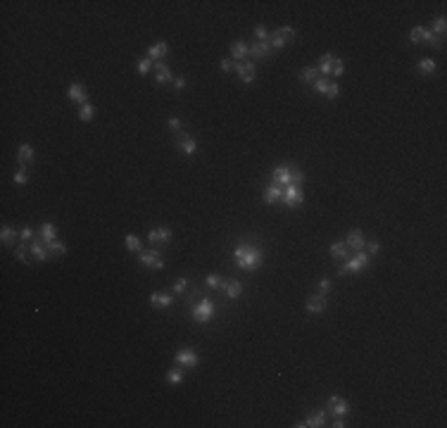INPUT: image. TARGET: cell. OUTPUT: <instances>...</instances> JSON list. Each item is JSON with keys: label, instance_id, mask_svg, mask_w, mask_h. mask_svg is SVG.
I'll use <instances>...</instances> for the list:
<instances>
[{"label": "cell", "instance_id": "cell-1", "mask_svg": "<svg viewBox=\"0 0 447 428\" xmlns=\"http://www.w3.org/2000/svg\"><path fill=\"white\" fill-rule=\"evenodd\" d=\"M233 262L238 269L243 271H255L262 262H264V252L255 245V243H240L233 248Z\"/></svg>", "mask_w": 447, "mask_h": 428}, {"label": "cell", "instance_id": "cell-2", "mask_svg": "<svg viewBox=\"0 0 447 428\" xmlns=\"http://www.w3.org/2000/svg\"><path fill=\"white\" fill-rule=\"evenodd\" d=\"M305 181V171L293 167V164H281V167H274L271 169V183L276 186H300Z\"/></svg>", "mask_w": 447, "mask_h": 428}, {"label": "cell", "instance_id": "cell-3", "mask_svg": "<svg viewBox=\"0 0 447 428\" xmlns=\"http://www.w3.org/2000/svg\"><path fill=\"white\" fill-rule=\"evenodd\" d=\"M367 266H369V252L359 250V252H354L350 259H345L343 264L338 266V274H340V276H347V274H359L361 269H367Z\"/></svg>", "mask_w": 447, "mask_h": 428}, {"label": "cell", "instance_id": "cell-4", "mask_svg": "<svg viewBox=\"0 0 447 428\" xmlns=\"http://www.w3.org/2000/svg\"><path fill=\"white\" fill-rule=\"evenodd\" d=\"M190 314H193V319H195L197 324H210V321L214 319V314H217V304H214L210 297H202V300H197V302L193 304Z\"/></svg>", "mask_w": 447, "mask_h": 428}, {"label": "cell", "instance_id": "cell-5", "mask_svg": "<svg viewBox=\"0 0 447 428\" xmlns=\"http://www.w3.org/2000/svg\"><path fill=\"white\" fill-rule=\"evenodd\" d=\"M409 41H412V43H426V46L442 48V38H440V36H435V33H431V29H428V26H416V29H412Z\"/></svg>", "mask_w": 447, "mask_h": 428}, {"label": "cell", "instance_id": "cell-6", "mask_svg": "<svg viewBox=\"0 0 447 428\" xmlns=\"http://www.w3.org/2000/svg\"><path fill=\"white\" fill-rule=\"evenodd\" d=\"M138 262H141L143 266L152 269V271L165 269V259L159 255V250H143V252H138Z\"/></svg>", "mask_w": 447, "mask_h": 428}, {"label": "cell", "instance_id": "cell-7", "mask_svg": "<svg viewBox=\"0 0 447 428\" xmlns=\"http://www.w3.org/2000/svg\"><path fill=\"white\" fill-rule=\"evenodd\" d=\"M305 203V193L300 186H283V205L286 207H300Z\"/></svg>", "mask_w": 447, "mask_h": 428}, {"label": "cell", "instance_id": "cell-8", "mask_svg": "<svg viewBox=\"0 0 447 428\" xmlns=\"http://www.w3.org/2000/svg\"><path fill=\"white\" fill-rule=\"evenodd\" d=\"M233 71L240 76V81H243L245 86H250L252 81H255V76H257V67H255V62L252 60H245V62H235Z\"/></svg>", "mask_w": 447, "mask_h": 428}, {"label": "cell", "instance_id": "cell-9", "mask_svg": "<svg viewBox=\"0 0 447 428\" xmlns=\"http://www.w3.org/2000/svg\"><path fill=\"white\" fill-rule=\"evenodd\" d=\"M347 412H350V405H347L345 397H340V395L329 397V402H326V414H331V416L336 419V416H345Z\"/></svg>", "mask_w": 447, "mask_h": 428}, {"label": "cell", "instance_id": "cell-10", "mask_svg": "<svg viewBox=\"0 0 447 428\" xmlns=\"http://www.w3.org/2000/svg\"><path fill=\"white\" fill-rule=\"evenodd\" d=\"M174 143H176V148L181 150V152H183V155H195L197 152V140L193 138V136H190V133H176V140H174Z\"/></svg>", "mask_w": 447, "mask_h": 428}, {"label": "cell", "instance_id": "cell-11", "mask_svg": "<svg viewBox=\"0 0 447 428\" xmlns=\"http://www.w3.org/2000/svg\"><path fill=\"white\" fill-rule=\"evenodd\" d=\"M174 359H176V364L183 366V369H195L197 362H200L197 352L190 350V347H183V350H179L176 355H174Z\"/></svg>", "mask_w": 447, "mask_h": 428}, {"label": "cell", "instance_id": "cell-12", "mask_svg": "<svg viewBox=\"0 0 447 428\" xmlns=\"http://www.w3.org/2000/svg\"><path fill=\"white\" fill-rule=\"evenodd\" d=\"M169 241H172V228H167V226H155L148 231L150 245H167Z\"/></svg>", "mask_w": 447, "mask_h": 428}, {"label": "cell", "instance_id": "cell-13", "mask_svg": "<svg viewBox=\"0 0 447 428\" xmlns=\"http://www.w3.org/2000/svg\"><path fill=\"white\" fill-rule=\"evenodd\" d=\"M271 55H274V50H271L269 43H259V41H255V43H250V55H248V60L259 62V60H269Z\"/></svg>", "mask_w": 447, "mask_h": 428}, {"label": "cell", "instance_id": "cell-14", "mask_svg": "<svg viewBox=\"0 0 447 428\" xmlns=\"http://www.w3.org/2000/svg\"><path fill=\"white\" fill-rule=\"evenodd\" d=\"M67 98L71 102H76V105H86L88 102V88L84 84H71L67 88Z\"/></svg>", "mask_w": 447, "mask_h": 428}, {"label": "cell", "instance_id": "cell-15", "mask_svg": "<svg viewBox=\"0 0 447 428\" xmlns=\"http://www.w3.org/2000/svg\"><path fill=\"white\" fill-rule=\"evenodd\" d=\"M345 245L350 248V252H359V250L367 248V241H364V234H361L359 228H352L345 238Z\"/></svg>", "mask_w": 447, "mask_h": 428}, {"label": "cell", "instance_id": "cell-16", "mask_svg": "<svg viewBox=\"0 0 447 428\" xmlns=\"http://www.w3.org/2000/svg\"><path fill=\"white\" fill-rule=\"evenodd\" d=\"M174 300H176L174 293H152V295H150V304H152L155 309H169L174 304Z\"/></svg>", "mask_w": 447, "mask_h": 428}, {"label": "cell", "instance_id": "cell-17", "mask_svg": "<svg viewBox=\"0 0 447 428\" xmlns=\"http://www.w3.org/2000/svg\"><path fill=\"white\" fill-rule=\"evenodd\" d=\"M248 55H250V43H245V41L231 43V60H233V62H245Z\"/></svg>", "mask_w": 447, "mask_h": 428}, {"label": "cell", "instance_id": "cell-18", "mask_svg": "<svg viewBox=\"0 0 447 428\" xmlns=\"http://www.w3.org/2000/svg\"><path fill=\"white\" fill-rule=\"evenodd\" d=\"M262 200H264L267 205L283 203V186H276V183L267 186V188H264V193H262Z\"/></svg>", "mask_w": 447, "mask_h": 428}, {"label": "cell", "instance_id": "cell-19", "mask_svg": "<svg viewBox=\"0 0 447 428\" xmlns=\"http://www.w3.org/2000/svg\"><path fill=\"white\" fill-rule=\"evenodd\" d=\"M167 55H169V43H165V41H157L148 48V57L152 62H162Z\"/></svg>", "mask_w": 447, "mask_h": 428}, {"label": "cell", "instance_id": "cell-20", "mask_svg": "<svg viewBox=\"0 0 447 428\" xmlns=\"http://www.w3.org/2000/svg\"><path fill=\"white\" fill-rule=\"evenodd\" d=\"M155 84L157 86H165V84H172L174 81V74H172V69L167 67L165 62H155Z\"/></svg>", "mask_w": 447, "mask_h": 428}, {"label": "cell", "instance_id": "cell-21", "mask_svg": "<svg viewBox=\"0 0 447 428\" xmlns=\"http://www.w3.org/2000/svg\"><path fill=\"white\" fill-rule=\"evenodd\" d=\"M331 257L336 259V262H345V259H350V248L345 245V241H338V243H331V248H329Z\"/></svg>", "mask_w": 447, "mask_h": 428}, {"label": "cell", "instance_id": "cell-22", "mask_svg": "<svg viewBox=\"0 0 447 428\" xmlns=\"http://www.w3.org/2000/svg\"><path fill=\"white\" fill-rule=\"evenodd\" d=\"M29 250H31L33 262H46L48 257H50V252H48V245L40 241V238H36L33 243H29Z\"/></svg>", "mask_w": 447, "mask_h": 428}, {"label": "cell", "instance_id": "cell-23", "mask_svg": "<svg viewBox=\"0 0 447 428\" xmlns=\"http://www.w3.org/2000/svg\"><path fill=\"white\" fill-rule=\"evenodd\" d=\"M221 290H224V295H226L228 300H238V297L243 295V286H240V281H235V279L224 281V283H221Z\"/></svg>", "mask_w": 447, "mask_h": 428}, {"label": "cell", "instance_id": "cell-24", "mask_svg": "<svg viewBox=\"0 0 447 428\" xmlns=\"http://www.w3.org/2000/svg\"><path fill=\"white\" fill-rule=\"evenodd\" d=\"M307 312L309 314H323L326 312V295H312L309 300H307Z\"/></svg>", "mask_w": 447, "mask_h": 428}, {"label": "cell", "instance_id": "cell-25", "mask_svg": "<svg viewBox=\"0 0 447 428\" xmlns=\"http://www.w3.org/2000/svg\"><path fill=\"white\" fill-rule=\"evenodd\" d=\"M333 62H336V57L331 53H323L321 57H319V64H316V69H319V76H329L331 71H333Z\"/></svg>", "mask_w": 447, "mask_h": 428}, {"label": "cell", "instance_id": "cell-26", "mask_svg": "<svg viewBox=\"0 0 447 428\" xmlns=\"http://www.w3.org/2000/svg\"><path fill=\"white\" fill-rule=\"evenodd\" d=\"M33 145H29V143H22L19 145V150H17V160H19V164L22 167H26V164H31L33 162Z\"/></svg>", "mask_w": 447, "mask_h": 428}, {"label": "cell", "instance_id": "cell-27", "mask_svg": "<svg viewBox=\"0 0 447 428\" xmlns=\"http://www.w3.org/2000/svg\"><path fill=\"white\" fill-rule=\"evenodd\" d=\"M38 238L46 243V245H48V243H53V241H57V228H55V224L46 221V224L38 228Z\"/></svg>", "mask_w": 447, "mask_h": 428}, {"label": "cell", "instance_id": "cell-28", "mask_svg": "<svg viewBox=\"0 0 447 428\" xmlns=\"http://www.w3.org/2000/svg\"><path fill=\"white\" fill-rule=\"evenodd\" d=\"M17 238H19V231H15L12 226H3V228H0V241H3V245H5V248L15 245Z\"/></svg>", "mask_w": 447, "mask_h": 428}, {"label": "cell", "instance_id": "cell-29", "mask_svg": "<svg viewBox=\"0 0 447 428\" xmlns=\"http://www.w3.org/2000/svg\"><path fill=\"white\" fill-rule=\"evenodd\" d=\"M15 257L19 259V262H24V264H31L33 257H31V250H29V243H19V245H15Z\"/></svg>", "mask_w": 447, "mask_h": 428}, {"label": "cell", "instance_id": "cell-30", "mask_svg": "<svg viewBox=\"0 0 447 428\" xmlns=\"http://www.w3.org/2000/svg\"><path fill=\"white\" fill-rule=\"evenodd\" d=\"M326 416H329L326 409H321V412H312L305 421H307V426L309 428H321V426H326Z\"/></svg>", "mask_w": 447, "mask_h": 428}, {"label": "cell", "instance_id": "cell-31", "mask_svg": "<svg viewBox=\"0 0 447 428\" xmlns=\"http://www.w3.org/2000/svg\"><path fill=\"white\" fill-rule=\"evenodd\" d=\"M298 79H300V84L312 86L314 81L319 79V69H316V67H305L302 71H298Z\"/></svg>", "mask_w": 447, "mask_h": 428}, {"label": "cell", "instance_id": "cell-32", "mask_svg": "<svg viewBox=\"0 0 447 428\" xmlns=\"http://www.w3.org/2000/svg\"><path fill=\"white\" fill-rule=\"evenodd\" d=\"M124 245H126V250H129V252H136V255H138V252H143L141 238H138V236H134V234L126 236V238H124Z\"/></svg>", "mask_w": 447, "mask_h": 428}, {"label": "cell", "instance_id": "cell-33", "mask_svg": "<svg viewBox=\"0 0 447 428\" xmlns=\"http://www.w3.org/2000/svg\"><path fill=\"white\" fill-rule=\"evenodd\" d=\"M93 117H95V107L91 105V102H86V105H81V107H78V119H81L84 124L93 122Z\"/></svg>", "mask_w": 447, "mask_h": 428}, {"label": "cell", "instance_id": "cell-34", "mask_svg": "<svg viewBox=\"0 0 447 428\" xmlns=\"http://www.w3.org/2000/svg\"><path fill=\"white\" fill-rule=\"evenodd\" d=\"M181 381H183V366H174V369L167 371V383L169 385H179Z\"/></svg>", "mask_w": 447, "mask_h": 428}, {"label": "cell", "instance_id": "cell-35", "mask_svg": "<svg viewBox=\"0 0 447 428\" xmlns=\"http://www.w3.org/2000/svg\"><path fill=\"white\" fill-rule=\"evenodd\" d=\"M48 252H50V257H64L67 255V245L62 241H53L48 243Z\"/></svg>", "mask_w": 447, "mask_h": 428}, {"label": "cell", "instance_id": "cell-36", "mask_svg": "<svg viewBox=\"0 0 447 428\" xmlns=\"http://www.w3.org/2000/svg\"><path fill=\"white\" fill-rule=\"evenodd\" d=\"M152 67H155V62L150 60L148 55H145V57H141V60H138V64H136V69H138V74H141V76H148L150 71H152Z\"/></svg>", "mask_w": 447, "mask_h": 428}, {"label": "cell", "instance_id": "cell-37", "mask_svg": "<svg viewBox=\"0 0 447 428\" xmlns=\"http://www.w3.org/2000/svg\"><path fill=\"white\" fill-rule=\"evenodd\" d=\"M445 29H447V19L442 15L435 17V19H433V26H431V33H435V36H440V38H442Z\"/></svg>", "mask_w": 447, "mask_h": 428}, {"label": "cell", "instance_id": "cell-38", "mask_svg": "<svg viewBox=\"0 0 447 428\" xmlns=\"http://www.w3.org/2000/svg\"><path fill=\"white\" fill-rule=\"evenodd\" d=\"M419 74H424V76H428V74H435V62H433L431 57H424V60H419Z\"/></svg>", "mask_w": 447, "mask_h": 428}, {"label": "cell", "instance_id": "cell-39", "mask_svg": "<svg viewBox=\"0 0 447 428\" xmlns=\"http://www.w3.org/2000/svg\"><path fill=\"white\" fill-rule=\"evenodd\" d=\"M205 283H207V288H210V290H221V283H224V279H221L219 274H210V276L205 279Z\"/></svg>", "mask_w": 447, "mask_h": 428}, {"label": "cell", "instance_id": "cell-40", "mask_svg": "<svg viewBox=\"0 0 447 428\" xmlns=\"http://www.w3.org/2000/svg\"><path fill=\"white\" fill-rule=\"evenodd\" d=\"M188 286H190L188 279H176V283L172 286V293H174L176 297H179V295H183V293L188 290Z\"/></svg>", "mask_w": 447, "mask_h": 428}, {"label": "cell", "instance_id": "cell-41", "mask_svg": "<svg viewBox=\"0 0 447 428\" xmlns=\"http://www.w3.org/2000/svg\"><path fill=\"white\" fill-rule=\"evenodd\" d=\"M19 241L22 243H33L36 241V231L29 228V226H22V228H19Z\"/></svg>", "mask_w": 447, "mask_h": 428}, {"label": "cell", "instance_id": "cell-42", "mask_svg": "<svg viewBox=\"0 0 447 428\" xmlns=\"http://www.w3.org/2000/svg\"><path fill=\"white\" fill-rule=\"evenodd\" d=\"M278 36H281L286 43H291V41H295V36H298V31L293 29V26H281L278 29Z\"/></svg>", "mask_w": 447, "mask_h": 428}, {"label": "cell", "instance_id": "cell-43", "mask_svg": "<svg viewBox=\"0 0 447 428\" xmlns=\"http://www.w3.org/2000/svg\"><path fill=\"white\" fill-rule=\"evenodd\" d=\"M269 46H271V50H283L288 43L278 36V31H274V33H271V38H269Z\"/></svg>", "mask_w": 447, "mask_h": 428}, {"label": "cell", "instance_id": "cell-44", "mask_svg": "<svg viewBox=\"0 0 447 428\" xmlns=\"http://www.w3.org/2000/svg\"><path fill=\"white\" fill-rule=\"evenodd\" d=\"M329 84H331L329 79L319 76V79H316V81H314V84H312V88H314V91H316V93H319V95H323V93H326V88H329Z\"/></svg>", "mask_w": 447, "mask_h": 428}, {"label": "cell", "instance_id": "cell-45", "mask_svg": "<svg viewBox=\"0 0 447 428\" xmlns=\"http://www.w3.org/2000/svg\"><path fill=\"white\" fill-rule=\"evenodd\" d=\"M26 179H29V176H26V167H19V169L15 171V176H12V183L24 186V183H26Z\"/></svg>", "mask_w": 447, "mask_h": 428}, {"label": "cell", "instance_id": "cell-46", "mask_svg": "<svg viewBox=\"0 0 447 428\" xmlns=\"http://www.w3.org/2000/svg\"><path fill=\"white\" fill-rule=\"evenodd\" d=\"M255 38L259 41V43H269V38H271V33L264 29V26H255Z\"/></svg>", "mask_w": 447, "mask_h": 428}, {"label": "cell", "instance_id": "cell-47", "mask_svg": "<svg viewBox=\"0 0 447 428\" xmlns=\"http://www.w3.org/2000/svg\"><path fill=\"white\" fill-rule=\"evenodd\" d=\"M323 95H326L329 100H336L338 95H340V86H338L336 81H331V84H329V88H326V93H323Z\"/></svg>", "mask_w": 447, "mask_h": 428}, {"label": "cell", "instance_id": "cell-48", "mask_svg": "<svg viewBox=\"0 0 447 428\" xmlns=\"http://www.w3.org/2000/svg\"><path fill=\"white\" fill-rule=\"evenodd\" d=\"M233 67H235V62H233V60H231V57H224V60H221V62H219V69L224 71V74H228V71H233Z\"/></svg>", "mask_w": 447, "mask_h": 428}, {"label": "cell", "instance_id": "cell-49", "mask_svg": "<svg viewBox=\"0 0 447 428\" xmlns=\"http://www.w3.org/2000/svg\"><path fill=\"white\" fill-rule=\"evenodd\" d=\"M343 71H345V62H343V60H338L336 57V62H333V71H331V74H333V76H343Z\"/></svg>", "mask_w": 447, "mask_h": 428}, {"label": "cell", "instance_id": "cell-50", "mask_svg": "<svg viewBox=\"0 0 447 428\" xmlns=\"http://www.w3.org/2000/svg\"><path fill=\"white\" fill-rule=\"evenodd\" d=\"M316 288H319V295H329V290H331V279H321Z\"/></svg>", "mask_w": 447, "mask_h": 428}, {"label": "cell", "instance_id": "cell-51", "mask_svg": "<svg viewBox=\"0 0 447 428\" xmlns=\"http://www.w3.org/2000/svg\"><path fill=\"white\" fill-rule=\"evenodd\" d=\"M167 126H169L172 131L179 133V131H181V119H179V117H169V119H167Z\"/></svg>", "mask_w": 447, "mask_h": 428}, {"label": "cell", "instance_id": "cell-52", "mask_svg": "<svg viewBox=\"0 0 447 428\" xmlns=\"http://www.w3.org/2000/svg\"><path fill=\"white\" fill-rule=\"evenodd\" d=\"M174 88H176V91H183V88H186V86H188V81H186V76H174Z\"/></svg>", "mask_w": 447, "mask_h": 428}, {"label": "cell", "instance_id": "cell-53", "mask_svg": "<svg viewBox=\"0 0 447 428\" xmlns=\"http://www.w3.org/2000/svg\"><path fill=\"white\" fill-rule=\"evenodd\" d=\"M364 250H369V255H378V252H381V243H367V248Z\"/></svg>", "mask_w": 447, "mask_h": 428}]
</instances>
